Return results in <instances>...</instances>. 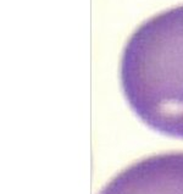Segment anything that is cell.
Returning <instances> with one entry per match:
<instances>
[{
	"mask_svg": "<svg viewBox=\"0 0 183 194\" xmlns=\"http://www.w3.org/2000/svg\"><path fill=\"white\" fill-rule=\"evenodd\" d=\"M120 81L149 128L183 139V5L146 21L126 44Z\"/></svg>",
	"mask_w": 183,
	"mask_h": 194,
	"instance_id": "obj_1",
	"label": "cell"
},
{
	"mask_svg": "<svg viewBox=\"0 0 183 194\" xmlns=\"http://www.w3.org/2000/svg\"><path fill=\"white\" fill-rule=\"evenodd\" d=\"M99 194H183V152L137 161L117 174Z\"/></svg>",
	"mask_w": 183,
	"mask_h": 194,
	"instance_id": "obj_2",
	"label": "cell"
}]
</instances>
